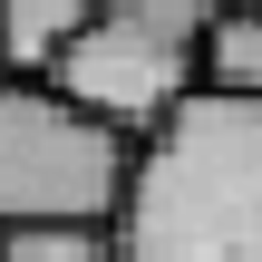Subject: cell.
<instances>
[{
  "mask_svg": "<svg viewBox=\"0 0 262 262\" xmlns=\"http://www.w3.org/2000/svg\"><path fill=\"white\" fill-rule=\"evenodd\" d=\"M0 262H117V224H0Z\"/></svg>",
  "mask_w": 262,
  "mask_h": 262,
  "instance_id": "obj_6",
  "label": "cell"
},
{
  "mask_svg": "<svg viewBox=\"0 0 262 262\" xmlns=\"http://www.w3.org/2000/svg\"><path fill=\"white\" fill-rule=\"evenodd\" d=\"M204 88L262 97V0H233V10L204 29Z\"/></svg>",
  "mask_w": 262,
  "mask_h": 262,
  "instance_id": "obj_5",
  "label": "cell"
},
{
  "mask_svg": "<svg viewBox=\"0 0 262 262\" xmlns=\"http://www.w3.org/2000/svg\"><path fill=\"white\" fill-rule=\"evenodd\" d=\"M146 136L78 107L58 78H0V224H117Z\"/></svg>",
  "mask_w": 262,
  "mask_h": 262,
  "instance_id": "obj_2",
  "label": "cell"
},
{
  "mask_svg": "<svg viewBox=\"0 0 262 262\" xmlns=\"http://www.w3.org/2000/svg\"><path fill=\"white\" fill-rule=\"evenodd\" d=\"M136 10H146V19H165L175 39H194V49H204V29H214L233 0H136Z\"/></svg>",
  "mask_w": 262,
  "mask_h": 262,
  "instance_id": "obj_7",
  "label": "cell"
},
{
  "mask_svg": "<svg viewBox=\"0 0 262 262\" xmlns=\"http://www.w3.org/2000/svg\"><path fill=\"white\" fill-rule=\"evenodd\" d=\"M117 262H262V97L194 88L146 136Z\"/></svg>",
  "mask_w": 262,
  "mask_h": 262,
  "instance_id": "obj_1",
  "label": "cell"
},
{
  "mask_svg": "<svg viewBox=\"0 0 262 262\" xmlns=\"http://www.w3.org/2000/svg\"><path fill=\"white\" fill-rule=\"evenodd\" d=\"M78 107H97V117H117L126 136H156L194 88H204V49L194 39H175L165 19H146L136 0H117L107 19H88L78 29V49L49 68Z\"/></svg>",
  "mask_w": 262,
  "mask_h": 262,
  "instance_id": "obj_3",
  "label": "cell"
},
{
  "mask_svg": "<svg viewBox=\"0 0 262 262\" xmlns=\"http://www.w3.org/2000/svg\"><path fill=\"white\" fill-rule=\"evenodd\" d=\"M117 0H0V78H49L88 19H107Z\"/></svg>",
  "mask_w": 262,
  "mask_h": 262,
  "instance_id": "obj_4",
  "label": "cell"
}]
</instances>
